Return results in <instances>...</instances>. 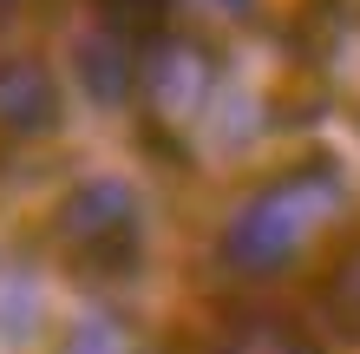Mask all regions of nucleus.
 I'll use <instances>...</instances> for the list:
<instances>
[{"label":"nucleus","instance_id":"nucleus-1","mask_svg":"<svg viewBox=\"0 0 360 354\" xmlns=\"http://www.w3.org/2000/svg\"><path fill=\"white\" fill-rule=\"evenodd\" d=\"M341 203H347V177H341L334 158L288 164V171H275L262 191H249L236 203V217H229L223 236H217V263L249 276V282L282 276Z\"/></svg>","mask_w":360,"mask_h":354},{"label":"nucleus","instance_id":"nucleus-2","mask_svg":"<svg viewBox=\"0 0 360 354\" xmlns=\"http://www.w3.org/2000/svg\"><path fill=\"white\" fill-rule=\"evenodd\" d=\"M59 256H66L86 282H124L144 263V210L124 177H86L59 197L53 217Z\"/></svg>","mask_w":360,"mask_h":354},{"label":"nucleus","instance_id":"nucleus-5","mask_svg":"<svg viewBox=\"0 0 360 354\" xmlns=\"http://www.w3.org/2000/svg\"><path fill=\"white\" fill-rule=\"evenodd\" d=\"M210 354H328L314 328H302L295 315H275V308H256V315H236L223 328Z\"/></svg>","mask_w":360,"mask_h":354},{"label":"nucleus","instance_id":"nucleus-3","mask_svg":"<svg viewBox=\"0 0 360 354\" xmlns=\"http://www.w3.org/2000/svg\"><path fill=\"white\" fill-rule=\"evenodd\" d=\"M59 125V79L46 59L7 53L0 59V132L7 138H46Z\"/></svg>","mask_w":360,"mask_h":354},{"label":"nucleus","instance_id":"nucleus-7","mask_svg":"<svg viewBox=\"0 0 360 354\" xmlns=\"http://www.w3.org/2000/svg\"><path fill=\"white\" fill-rule=\"evenodd\" d=\"M13 7H20V0H0V20H7V13H13Z\"/></svg>","mask_w":360,"mask_h":354},{"label":"nucleus","instance_id":"nucleus-6","mask_svg":"<svg viewBox=\"0 0 360 354\" xmlns=\"http://www.w3.org/2000/svg\"><path fill=\"white\" fill-rule=\"evenodd\" d=\"M321 315L341 328L347 341H360V236L328 263V276H321Z\"/></svg>","mask_w":360,"mask_h":354},{"label":"nucleus","instance_id":"nucleus-4","mask_svg":"<svg viewBox=\"0 0 360 354\" xmlns=\"http://www.w3.org/2000/svg\"><path fill=\"white\" fill-rule=\"evenodd\" d=\"M72 79L86 86L92 106H124V99L138 92V46L124 33L112 27H92V33H79V46H72Z\"/></svg>","mask_w":360,"mask_h":354}]
</instances>
